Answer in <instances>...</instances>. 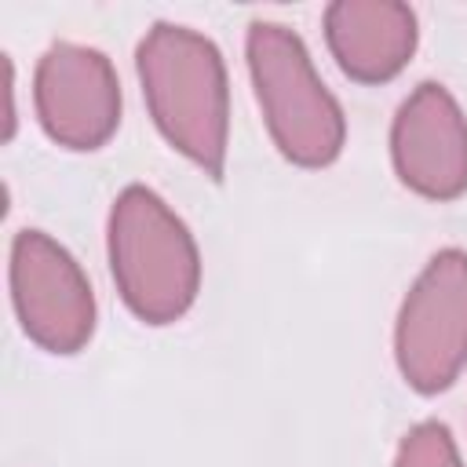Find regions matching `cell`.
Wrapping results in <instances>:
<instances>
[{
	"instance_id": "cell-1",
	"label": "cell",
	"mask_w": 467,
	"mask_h": 467,
	"mask_svg": "<svg viewBox=\"0 0 467 467\" xmlns=\"http://www.w3.org/2000/svg\"><path fill=\"white\" fill-rule=\"evenodd\" d=\"M135 77L161 139L208 179L230 153V77L219 44L182 22H153L135 47Z\"/></svg>"
},
{
	"instance_id": "cell-2",
	"label": "cell",
	"mask_w": 467,
	"mask_h": 467,
	"mask_svg": "<svg viewBox=\"0 0 467 467\" xmlns=\"http://www.w3.org/2000/svg\"><path fill=\"white\" fill-rule=\"evenodd\" d=\"M106 259L120 303L142 325H175L201 292V248L186 219L150 186H124L106 215Z\"/></svg>"
},
{
	"instance_id": "cell-3",
	"label": "cell",
	"mask_w": 467,
	"mask_h": 467,
	"mask_svg": "<svg viewBox=\"0 0 467 467\" xmlns=\"http://www.w3.org/2000/svg\"><path fill=\"white\" fill-rule=\"evenodd\" d=\"M252 95L274 150L296 168H328L347 146V117L321 80L303 36L270 18H252L244 33Z\"/></svg>"
},
{
	"instance_id": "cell-4",
	"label": "cell",
	"mask_w": 467,
	"mask_h": 467,
	"mask_svg": "<svg viewBox=\"0 0 467 467\" xmlns=\"http://www.w3.org/2000/svg\"><path fill=\"white\" fill-rule=\"evenodd\" d=\"M394 365L409 390L434 398L467 368V252L438 248L394 317Z\"/></svg>"
},
{
	"instance_id": "cell-5",
	"label": "cell",
	"mask_w": 467,
	"mask_h": 467,
	"mask_svg": "<svg viewBox=\"0 0 467 467\" xmlns=\"http://www.w3.org/2000/svg\"><path fill=\"white\" fill-rule=\"evenodd\" d=\"M7 288L18 328L44 354H80L99 325L91 277L77 255L36 226H22L7 252Z\"/></svg>"
},
{
	"instance_id": "cell-6",
	"label": "cell",
	"mask_w": 467,
	"mask_h": 467,
	"mask_svg": "<svg viewBox=\"0 0 467 467\" xmlns=\"http://www.w3.org/2000/svg\"><path fill=\"white\" fill-rule=\"evenodd\" d=\"M120 77L106 51L55 40L33 69V113L40 131L73 153L102 150L120 128Z\"/></svg>"
},
{
	"instance_id": "cell-7",
	"label": "cell",
	"mask_w": 467,
	"mask_h": 467,
	"mask_svg": "<svg viewBox=\"0 0 467 467\" xmlns=\"http://www.w3.org/2000/svg\"><path fill=\"white\" fill-rule=\"evenodd\" d=\"M390 168L405 190L449 204L467 193V113L441 80H420L390 120Z\"/></svg>"
},
{
	"instance_id": "cell-8",
	"label": "cell",
	"mask_w": 467,
	"mask_h": 467,
	"mask_svg": "<svg viewBox=\"0 0 467 467\" xmlns=\"http://www.w3.org/2000/svg\"><path fill=\"white\" fill-rule=\"evenodd\" d=\"M321 29L328 55L354 84L394 80L420 47V18L401 0H332Z\"/></svg>"
},
{
	"instance_id": "cell-9",
	"label": "cell",
	"mask_w": 467,
	"mask_h": 467,
	"mask_svg": "<svg viewBox=\"0 0 467 467\" xmlns=\"http://www.w3.org/2000/svg\"><path fill=\"white\" fill-rule=\"evenodd\" d=\"M390 467H467V463L460 456L452 431L441 420H420L401 434Z\"/></svg>"
},
{
	"instance_id": "cell-10",
	"label": "cell",
	"mask_w": 467,
	"mask_h": 467,
	"mask_svg": "<svg viewBox=\"0 0 467 467\" xmlns=\"http://www.w3.org/2000/svg\"><path fill=\"white\" fill-rule=\"evenodd\" d=\"M0 58H4V102H7V109H4V142H11L15 131H18V109H15V58H11V55H0Z\"/></svg>"
}]
</instances>
